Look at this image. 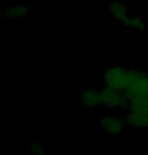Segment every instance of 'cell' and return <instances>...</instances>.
Returning <instances> with one entry per match:
<instances>
[{
	"label": "cell",
	"mask_w": 148,
	"mask_h": 155,
	"mask_svg": "<svg viewBox=\"0 0 148 155\" xmlns=\"http://www.w3.org/2000/svg\"><path fill=\"white\" fill-rule=\"evenodd\" d=\"M131 101L148 99V74L137 69H129V85L123 92Z\"/></svg>",
	"instance_id": "obj_1"
},
{
	"label": "cell",
	"mask_w": 148,
	"mask_h": 155,
	"mask_svg": "<svg viewBox=\"0 0 148 155\" xmlns=\"http://www.w3.org/2000/svg\"><path fill=\"white\" fill-rule=\"evenodd\" d=\"M104 85L124 92L129 85V69L124 66H113L104 72Z\"/></svg>",
	"instance_id": "obj_2"
},
{
	"label": "cell",
	"mask_w": 148,
	"mask_h": 155,
	"mask_svg": "<svg viewBox=\"0 0 148 155\" xmlns=\"http://www.w3.org/2000/svg\"><path fill=\"white\" fill-rule=\"evenodd\" d=\"M101 107L107 110H122L128 107V99L125 97L124 93L118 90L112 89L108 86H104L100 89Z\"/></svg>",
	"instance_id": "obj_3"
},
{
	"label": "cell",
	"mask_w": 148,
	"mask_h": 155,
	"mask_svg": "<svg viewBox=\"0 0 148 155\" xmlns=\"http://www.w3.org/2000/svg\"><path fill=\"white\" fill-rule=\"evenodd\" d=\"M98 125L104 133L111 136L121 135L124 132L126 124L124 120H121L117 117H113L109 115H104L100 119Z\"/></svg>",
	"instance_id": "obj_4"
},
{
	"label": "cell",
	"mask_w": 148,
	"mask_h": 155,
	"mask_svg": "<svg viewBox=\"0 0 148 155\" xmlns=\"http://www.w3.org/2000/svg\"><path fill=\"white\" fill-rule=\"evenodd\" d=\"M79 101L87 110H94L97 107H101L100 90L94 88H85L79 95Z\"/></svg>",
	"instance_id": "obj_5"
},
{
	"label": "cell",
	"mask_w": 148,
	"mask_h": 155,
	"mask_svg": "<svg viewBox=\"0 0 148 155\" xmlns=\"http://www.w3.org/2000/svg\"><path fill=\"white\" fill-rule=\"evenodd\" d=\"M124 121L127 128L134 130H146L148 129V116L140 113L130 112L125 115Z\"/></svg>",
	"instance_id": "obj_6"
},
{
	"label": "cell",
	"mask_w": 148,
	"mask_h": 155,
	"mask_svg": "<svg viewBox=\"0 0 148 155\" xmlns=\"http://www.w3.org/2000/svg\"><path fill=\"white\" fill-rule=\"evenodd\" d=\"M108 12L111 14L113 18H115L118 21H121L122 19L125 18L130 14V11L127 7L126 3L122 0H115V1H111L107 7Z\"/></svg>",
	"instance_id": "obj_7"
},
{
	"label": "cell",
	"mask_w": 148,
	"mask_h": 155,
	"mask_svg": "<svg viewBox=\"0 0 148 155\" xmlns=\"http://www.w3.org/2000/svg\"><path fill=\"white\" fill-rule=\"evenodd\" d=\"M31 12V8L28 7L25 4H17L14 6L8 7L6 9L2 10L1 16L3 18H13V19H18L25 17L28 14Z\"/></svg>",
	"instance_id": "obj_8"
},
{
	"label": "cell",
	"mask_w": 148,
	"mask_h": 155,
	"mask_svg": "<svg viewBox=\"0 0 148 155\" xmlns=\"http://www.w3.org/2000/svg\"><path fill=\"white\" fill-rule=\"evenodd\" d=\"M124 28L135 31H144L146 30V23L144 22L143 18L137 14H131L123 18L121 21H119Z\"/></svg>",
	"instance_id": "obj_9"
},
{
	"label": "cell",
	"mask_w": 148,
	"mask_h": 155,
	"mask_svg": "<svg viewBox=\"0 0 148 155\" xmlns=\"http://www.w3.org/2000/svg\"><path fill=\"white\" fill-rule=\"evenodd\" d=\"M127 110L130 112L140 113L148 116V99H140V101H131L128 102Z\"/></svg>",
	"instance_id": "obj_10"
},
{
	"label": "cell",
	"mask_w": 148,
	"mask_h": 155,
	"mask_svg": "<svg viewBox=\"0 0 148 155\" xmlns=\"http://www.w3.org/2000/svg\"><path fill=\"white\" fill-rule=\"evenodd\" d=\"M28 151H30V155H45L46 154L45 146L38 142L31 143Z\"/></svg>",
	"instance_id": "obj_11"
}]
</instances>
